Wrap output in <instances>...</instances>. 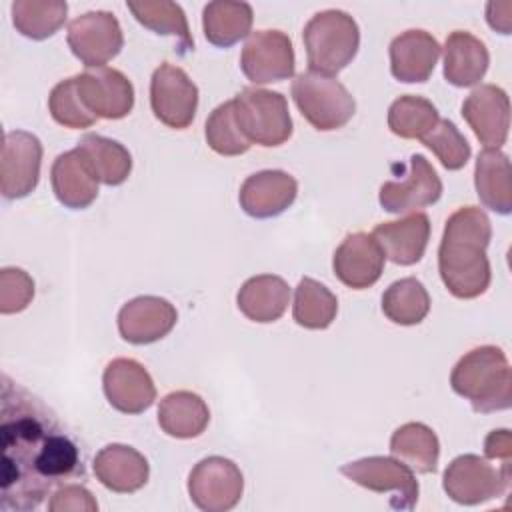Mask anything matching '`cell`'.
Wrapping results in <instances>:
<instances>
[{
    "label": "cell",
    "instance_id": "1",
    "mask_svg": "<svg viewBox=\"0 0 512 512\" xmlns=\"http://www.w3.org/2000/svg\"><path fill=\"white\" fill-rule=\"evenodd\" d=\"M0 438L2 510H34L56 484L84 476L80 448L58 416L8 376L2 378Z\"/></svg>",
    "mask_w": 512,
    "mask_h": 512
},
{
    "label": "cell",
    "instance_id": "2",
    "mask_svg": "<svg viewBox=\"0 0 512 512\" xmlns=\"http://www.w3.org/2000/svg\"><path fill=\"white\" fill-rule=\"evenodd\" d=\"M490 238V218L478 206H462L446 220L438 248V272L452 296L472 300L488 290Z\"/></svg>",
    "mask_w": 512,
    "mask_h": 512
},
{
    "label": "cell",
    "instance_id": "3",
    "mask_svg": "<svg viewBox=\"0 0 512 512\" xmlns=\"http://www.w3.org/2000/svg\"><path fill=\"white\" fill-rule=\"evenodd\" d=\"M452 390L472 404L474 412L488 414L512 404V372L502 348L486 344L466 352L450 374Z\"/></svg>",
    "mask_w": 512,
    "mask_h": 512
},
{
    "label": "cell",
    "instance_id": "4",
    "mask_svg": "<svg viewBox=\"0 0 512 512\" xmlns=\"http://www.w3.org/2000/svg\"><path fill=\"white\" fill-rule=\"evenodd\" d=\"M302 40L310 70L334 76L354 60L360 48V28L348 12L330 8L306 22Z\"/></svg>",
    "mask_w": 512,
    "mask_h": 512
},
{
    "label": "cell",
    "instance_id": "5",
    "mask_svg": "<svg viewBox=\"0 0 512 512\" xmlns=\"http://www.w3.org/2000/svg\"><path fill=\"white\" fill-rule=\"evenodd\" d=\"M234 118L250 144L280 146L292 136V118L286 96L274 90L246 86L234 98Z\"/></svg>",
    "mask_w": 512,
    "mask_h": 512
},
{
    "label": "cell",
    "instance_id": "6",
    "mask_svg": "<svg viewBox=\"0 0 512 512\" xmlns=\"http://www.w3.org/2000/svg\"><path fill=\"white\" fill-rule=\"evenodd\" d=\"M292 98L300 114L322 132L346 126L356 112V100L340 80L312 70L294 78Z\"/></svg>",
    "mask_w": 512,
    "mask_h": 512
},
{
    "label": "cell",
    "instance_id": "7",
    "mask_svg": "<svg viewBox=\"0 0 512 512\" xmlns=\"http://www.w3.org/2000/svg\"><path fill=\"white\" fill-rule=\"evenodd\" d=\"M510 480V468L494 466L476 454H462L446 466L442 488L456 504L476 506L504 496Z\"/></svg>",
    "mask_w": 512,
    "mask_h": 512
},
{
    "label": "cell",
    "instance_id": "8",
    "mask_svg": "<svg viewBox=\"0 0 512 512\" xmlns=\"http://www.w3.org/2000/svg\"><path fill=\"white\" fill-rule=\"evenodd\" d=\"M340 472L352 480L354 484L384 494L394 492L390 506L396 510H412L418 502V482L414 472L400 462L398 458L390 456H368L354 462H348L340 468Z\"/></svg>",
    "mask_w": 512,
    "mask_h": 512
},
{
    "label": "cell",
    "instance_id": "9",
    "mask_svg": "<svg viewBox=\"0 0 512 512\" xmlns=\"http://www.w3.org/2000/svg\"><path fill=\"white\" fill-rule=\"evenodd\" d=\"M244 492L240 468L224 456L202 458L188 474V494L204 512L232 510Z\"/></svg>",
    "mask_w": 512,
    "mask_h": 512
},
{
    "label": "cell",
    "instance_id": "10",
    "mask_svg": "<svg viewBox=\"0 0 512 512\" xmlns=\"http://www.w3.org/2000/svg\"><path fill=\"white\" fill-rule=\"evenodd\" d=\"M72 54L86 66L98 68L118 56L124 34L118 18L106 10H92L76 16L66 34Z\"/></svg>",
    "mask_w": 512,
    "mask_h": 512
},
{
    "label": "cell",
    "instance_id": "11",
    "mask_svg": "<svg viewBox=\"0 0 512 512\" xmlns=\"http://www.w3.org/2000/svg\"><path fill=\"white\" fill-rule=\"evenodd\" d=\"M150 106L162 124L174 130H184L196 116L198 86L180 66L162 62L152 72Z\"/></svg>",
    "mask_w": 512,
    "mask_h": 512
},
{
    "label": "cell",
    "instance_id": "12",
    "mask_svg": "<svg viewBox=\"0 0 512 512\" xmlns=\"http://www.w3.org/2000/svg\"><path fill=\"white\" fill-rule=\"evenodd\" d=\"M296 58L292 40L282 30L250 32L242 54L240 68L254 84H270L286 80L294 74Z\"/></svg>",
    "mask_w": 512,
    "mask_h": 512
},
{
    "label": "cell",
    "instance_id": "13",
    "mask_svg": "<svg viewBox=\"0 0 512 512\" xmlns=\"http://www.w3.org/2000/svg\"><path fill=\"white\" fill-rule=\"evenodd\" d=\"M42 142L26 130L4 134L0 156V192L8 200L28 196L40 180Z\"/></svg>",
    "mask_w": 512,
    "mask_h": 512
},
{
    "label": "cell",
    "instance_id": "14",
    "mask_svg": "<svg viewBox=\"0 0 512 512\" xmlns=\"http://www.w3.org/2000/svg\"><path fill=\"white\" fill-rule=\"evenodd\" d=\"M76 88L84 106L104 120H120L134 108V86L116 68L98 66L76 74Z\"/></svg>",
    "mask_w": 512,
    "mask_h": 512
},
{
    "label": "cell",
    "instance_id": "15",
    "mask_svg": "<svg viewBox=\"0 0 512 512\" xmlns=\"http://www.w3.org/2000/svg\"><path fill=\"white\" fill-rule=\"evenodd\" d=\"M442 196V180L434 166L422 156H410L408 174L404 180H388L380 186L378 202L386 212L404 214L416 208L432 206Z\"/></svg>",
    "mask_w": 512,
    "mask_h": 512
},
{
    "label": "cell",
    "instance_id": "16",
    "mask_svg": "<svg viewBox=\"0 0 512 512\" xmlns=\"http://www.w3.org/2000/svg\"><path fill=\"white\" fill-rule=\"evenodd\" d=\"M462 118L486 148H500L508 138L510 100L504 88L480 84L462 102Z\"/></svg>",
    "mask_w": 512,
    "mask_h": 512
},
{
    "label": "cell",
    "instance_id": "17",
    "mask_svg": "<svg viewBox=\"0 0 512 512\" xmlns=\"http://www.w3.org/2000/svg\"><path fill=\"white\" fill-rule=\"evenodd\" d=\"M106 400L124 414H140L156 400V386L148 370L132 358H114L102 374Z\"/></svg>",
    "mask_w": 512,
    "mask_h": 512
},
{
    "label": "cell",
    "instance_id": "18",
    "mask_svg": "<svg viewBox=\"0 0 512 512\" xmlns=\"http://www.w3.org/2000/svg\"><path fill=\"white\" fill-rule=\"evenodd\" d=\"M384 262L386 256L376 238L366 232H354L348 234L334 250L332 268L344 286L352 290H364L380 280Z\"/></svg>",
    "mask_w": 512,
    "mask_h": 512
},
{
    "label": "cell",
    "instance_id": "19",
    "mask_svg": "<svg viewBox=\"0 0 512 512\" xmlns=\"http://www.w3.org/2000/svg\"><path fill=\"white\" fill-rule=\"evenodd\" d=\"M174 304L160 296H136L118 312V332L130 344H152L162 340L176 326Z\"/></svg>",
    "mask_w": 512,
    "mask_h": 512
},
{
    "label": "cell",
    "instance_id": "20",
    "mask_svg": "<svg viewBox=\"0 0 512 512\" xmlns=\"http://www.w3.org/2000/svg\"><path fill=\"white\" fill-rule=\"evenodd\" d=\"M298 194V182L284 170H262L248 176L238 194L240 208L258 220L274 218L288 210Z\"/></svg>",
    "mask_w": 512,
    "mask_h": 512
},
{
    "label": "cell",
    "instance_id": "21",
    "mask_svg": "<svg viewBox=\"0 0 512 512\" xmlns=\"http://www.w3.org/2000/svg\"><path fill=\"white\" fill-rule=\"evenodd\" d=\"M372 236L382 246L384 256L400 266H412L422 260L430 240V218L424 212H412L400 220L380 222Z\"/></svg>",
    "mask_w": 512,
    "mask_h": 512
},
{
    "label": "cell",
    "instance_id": "22",
    "mask_svg": "<svg viewBox=\"0 0 512 512\" xmlns=\"http://www.w3.org/2000/svg\"><path fill=\"white\" fill-rule=\"evenodd\" d=\"M438 40L426 30H406L390 42V72L398 82H426L440 58Z\"/></svg>",
    "mask_w": 512,
    "mask_h": 512
},
{
    "label": "cell",
    "instance_id": "23",
    "mask_svg": "<svg viewBox=\"0 0 512 512\" xmlns=\"http://www.w3.org/2000/svg\"><path fill=\"white\" fill-rule=\"evenodd\" d=\"M56 200L70 210H84L98 198V178L78 148L56 156L50 168Z\"/></svg>",
    "mask_w": 512,
    "mask_h": 512
},
{
    "label": "cell",
    "instance_id": "24",
    "mask_svg": "<svg viewBox=\"0 0 512 512\" xmlns=\"http://www.w3.org/2000/svg\"><path fill=\"white\" fill-rule=\"evenodd\" d=\"M96 480L116 492L132 494L138 492L150 476V466L144 454L126 444H108L94 456Z\"/></svg>",
    "mask_w": 512,
    "mask_h": 512
},
{
    "label": "cell",
    "instance_id": "25",
    "mask_svg": "<svg viewBox=\"0 0 512 512\" xmlns=\"http://www.w3.org/2000/svg\"><path fill=\"white\" fill-rule=\"evenodd\" d=\"M490 64L486 44L466 30H454L444 42V78L456 88L478 84Z\"/></svg>",
    "mask_w": 512,
    "mask_h": 512
},
{
    "label": "cell",
    "instance_id": "26",
    "mask_svg": "<svg viewBox=\"0 0 512 512\" xmlns=\"http://www.w3.org/2000/svg\"><path fill=\"white\" fill-rule=\"evenodd\" d=\"M290 286L276 274L248 278L236 294L238 310L252 322H276L288 308Z\"/></svg>",
    "mask_w": 512,
    "mask_h": 512
},
{
    "label": "cell",
    "instance_id": "27",
    "mask_svg": "<svg viewBox=\"0 0 512 512\" xmlns=\"http://www.w3.org/2000/svg\"><path fill=\"white\" fill-rule=\"evenodd\" d=\"M474 186L480 202L496 214L512 210V170L508 156L498 148H484L474 166Z\"/></svg>",
    "mask_w": 512,
    "mask_h": 512
},
{
    "label": "cell",
    "instance_id": "28",
    "mask_svg": "<svg viewBox=\"0 0 512 512\" xmlns=\"http://www.w3.org/2000/svg\"><path fill=\"white\" fill-rule=\"evenodd\" d=\"M210 422L206 402L190 390L166 394L158 406V424L164 434L180 440L200 436Z\"/></svg>",
    "mask_w": 512,
    "mask_h": 512
},
{
    "label": "cell",
    "instance_id": "29",
    "mask_svg": "<svg viewBox=\"0 0 512 512\" xmlns=\"http://www.w3.org/2000/svg\"><path fill=\"white\" fill-rule=\"evenodd\" d=\"M254 12L248 2L214 0L202 10V30L210 44L230 48L250 36Z\"/></svg>",
    "mask_w": 512,
    "mask_h": 512
},
{
    "label": "cell",
    "instance_id": "30",
    "mask_svg": "<svg viewBox=\"0 0 512 512\" xmlns=\"http://www.w3.org/2000/svg\"><path fill=\"white\" fill-rule=\"evenodd\" d=\"M390 452L412 472L430 474L438 468L440 442L436 432L422 422H406L394 430Z\"/></svg>",
    "mask_w": 512,
    "mask_h": 512
},
{
    "label": "cell",
    "instance_id": "31",
    "mask_svg": "<svg viewBox=\"0 0 512 512\" xmlns=\"http://www.w3.org/2000/svg\"><path fill=\"white\" fill-rule=\"evenodd\" d=\"M76 148L82 152L102 184L120 186L128 180L132 172V156L120 142L100 134H84Z\"/></svg>",
    "mask_w": 512,
    "mask_h": 512
},
{
    "label": "cell",
    "instance_id": "32",
    "mask_svg": "<svg viewBox=\"0 0 512 512\" xmlns=\"http://www.w3.org/2000/svg\"><path fill=\"white\" fill-rule=\"evenodd\" d=\"M126 6L144 28L162 36L176 38L180 54H188L194 48L188 20L180 4L170 0H140L126 2Z\"/></svg>",
    "mask_w": 512,
    "mask_h": 512
},
{
    "label": "cell",
    "instance_id": "33",
    "mask_svg": "<svg viewBox=\"0 0 512 512\" xmlns=\"http://www.w3.org/2000/svg\"><path fill=\"white\" fill-rule=\"evenodd\" d=\"M338 314V300L322 282L304 276L294 292L292 318L298 326L308 330L328 328Z\"/></svg>",
    "mask_w": 512,
    "mask_h": 512
},
{
    "label": "cell",
    "instance_id": "34",
    "mask_svg": "<svg viewBox=\"0 0 512 512\" xmlns=\"http://www.w3.org/2000/svg\"><path fill=\"white\" fill-rule=\"evenodd\" d=\"M382 312L400 326L420 324L430 312V294L420 280L412 276L400 278L384 290Z\"/></svg>",
    "mask_w": 512,
    "mask_h": 512
},
{
    "label": "cell",
    "instance_id": "35",
    "mask_svg": "<svg viewBox=\"0 0 512 512\" xmlns=\"http://www.w3.org/2000/svg\"><path fill=\"white\" fill-rule=\"evenodd\" d=\"M10 12L12 24L22 36L44 40L64 26L68 4L62 0H16Z\"/></svg>",
    "mask_w": 512,
    "mask_h": 512
},
{
    "label": "cell",
    "instance_id": "36",
    "mask_svg": "<svg viewBox=\"0 0 512 512\" xmlns=\"http://www.w3.org/2000/svg\"><path fill=\"white\" fill-rule=\"evenodd\" d=\"M440 116L436 106L414 94L396 98L388 108V128L392 134L406 140H422L436 124Z\"/></svg>",
    "mask_w": 512,
    "mask_h": 512
},
{
    "label": "cell",
    "instance_id": "37",
    "mask_svg": "<svg viewBox=\"0 0 512 512\" xmlns=\"http://www.w3.org/2000/svg\"><path fill=\"white\" fill-rule=\"evenodd\" d=\"M204 136L208 146L220 156H240L252 146L236 124L232 100L222 102L210 112L204 126Z\"/></svg>",
    "mask_w": 512,
    "mask_h": 512
},
{
    "label": "cell",
    "instance_id": "38",
    "mask_svg": "<svg viewBox=\"0 0 512 512\" xmlns=\"http://www.w3.org/2000/svg\"><path fill=\"white\" fill-rule=\"evenodd\" d=\"M48 110L54 122H58L64 128L70 130H82L90 128L98 118L84 106L78 88H76V78H66L60 80L50 96H48Z\"/></svg>",
    "mask_w": 512,
    "mask_h": 512
},
{
    "label": "cell",
    "instance_id": "39",
    "mask_svg": "<svg viewBox=\"0 0 512 512\" xmlns=\"http://www.w3.org/2000/svg\"><path fill=\"white\" fill-rule=\"evenodd\" d=\"M422 144L436 154L446 170L464 168L472 154L468 140L448 118L438 120V124L422 138Z\"/></svg>",
    "mask_w": 512,
    "mask_h": 512
},
{
    "label": "cell",
    "instance_id": "40",
    "mask_svg": "<svg viewBox=\"0 0 512 512\" xmlns=\"http://www.w3.org/2000/svg\"><path fill=\"white\" fill-rule=\"evenodd\" d=\"M34 298V280L22 268H2L0 272V312H22Z\"/></svg>",
    "mask_w": 512,
    "mask_h": 512
},
{
    "label": "cell",
    "instance_id": "41",
    "mask_svg": "<svg viewBox=\"0 0 512 512\" xmlns=\"http://www.w3.org/2000/svg\"><path fill=\"white\" fill-rule=\"evenodd\" d=\"M50 512H96L98 502L82 484H60L48 502Z\"/></svg>",
    "mask_w": 512,
    "mask_h": 512
},
{
    "label": "cell",
    "instance_id": "42",
    "mask_svg": "<svg viewBox=\"0 0 512 512\" xmlns=\"http://www.w3.org/2000/svg\"><path fill=\"white\" fill-rule=\"evenodd\" d=\"M484 454L488 460H496V462H500V466L510 468V462H512L510 430H506V428L492 430L484 440Z\"/></svg>",
    "mask_w": 512,
    "mask_h": 512
},
{
    "label": "cell",
    "instance_id": "43",
    "mask_svg": "<svg viewBox=\"0 0 512 512\" xmlns=\"http://www.w3.org/2000/svg\"><path fill=\"white\" fill-rule=\"evenodd\" d=\"M488 8H490L494 14L498 12L496 2H488ZM510 12H512V10H510ZM510 12H506V14H500V12H498V16L486 14V20H488V24H490L494 30H498L500 34H510V28H512V16H510Z\"/></svg>",
    "mask_w": 512,
    "mask_h": 512
}]
</instances>
